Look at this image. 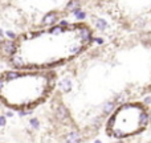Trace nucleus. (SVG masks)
<instances>
[{"label": "nucleus", "instance_id": "f257e3e1", "mask_svg": "<svg viewBox=\"0 0 151 143\" xmlns=\"http://www.w3.org/2000/svg\"><path fill=\"white\" fill-rule=\"evenodd\" d=\"M90 29L82 23L55 24L20 34L9 63L15 69L52 70L82 55L90 44Z\"/></svg>", "mask_w": 151, "mask_h": 143}, {"label": "nucleus", "instance_id": "f03ea898", "mask_svg": "<svg viewBox=\"0 0 151 143\" xmlns=\"http://www.w3.org/2000/svg\"><path fill=\"white\" fill-rule=\"evenodd\" d=\"M57 86L53 70L15 69L0 74V103L13 111H31L49 99Z\"/></svg>", "mask_w": 151, "mask_h": 143}, {"label": "nucleus", "instance_id": "7ed1b4c3", "mask_svg": "<svg viewBox=\"0 0 151 143\" xmlns=\"http://www.w3.org/2000/svg\"><path fill=\"white\" fill-rule=\"evenodd\" d=\"M149 113L139 102H127L118 106L106 123V133L113 138L126 139L143 133L149 126Z\"/></svg>", "mask_w": 151, "mask_h": 143}]
</instances>
